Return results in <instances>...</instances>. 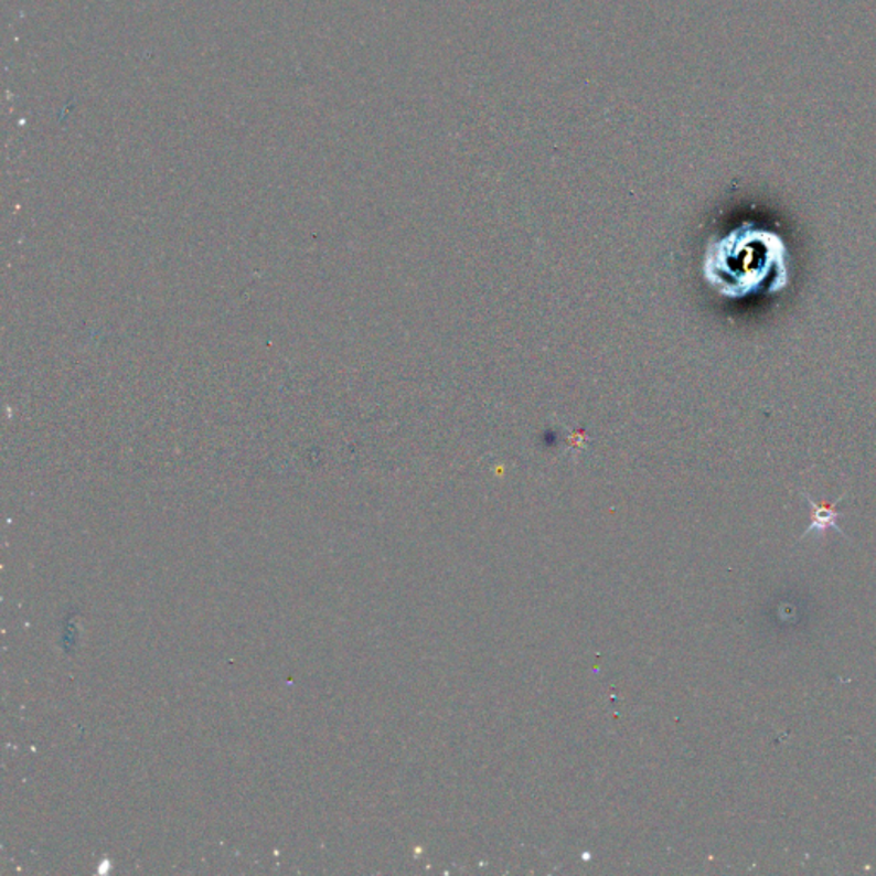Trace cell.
Instances as JSON below:
<instances>
[{
	"label": "cell",
	"mask_w": 876,
	"mask_h": 876,
	"mask_svg": "<svg viewBox=\"0 0 876 876\" xmlns=\"http://www.w3.org/2000/svg\"><path fill=\"white\" fill-rule=\"evenodd\" d=\"M704 276L714 290L735 300L763 290L776 293L789 282L788 248L770 229L744 225L711 244Z\"/></svg>",
	"instance_id": "6da1fadb"
},
{
	"label": "cell",
	"mask_w": 876,
	"mask_h": 876,
	"mask_svg": "<svg viewBox=\"0 0 876 876\" xmlns=\"http://www.w3.org/2000/svg\"><path fill=\"white\" fill-rule=\"evenodd\" d=\"M806 499L808 502H810V505H812L813 508V521H812V526L808 527V530L804 531V534L803 536H801V540H803V537L810 536V534L812 533H819V536H822V534L827 533L829 530L838 531V533H841L842 536H846V534H844V531H842L841 527L837 526V517L841 514H837V512H835L834 509L825 508V505H816V503L813 502V500L810 499V496H806Z\"/></svg>",
	"instance_id": "7a4b0ae2"
}]
</instances>
